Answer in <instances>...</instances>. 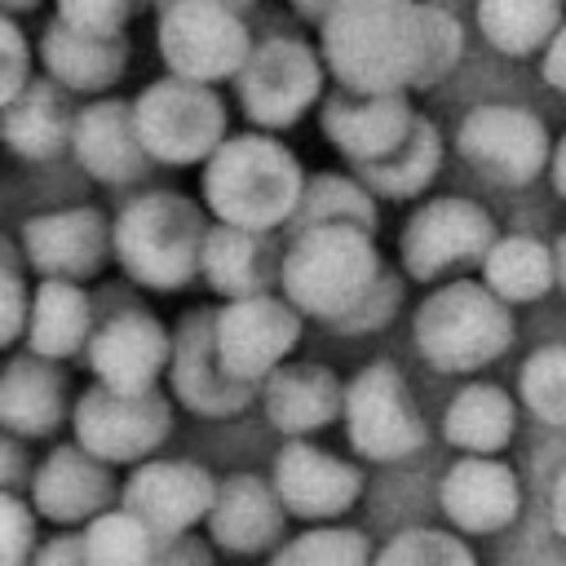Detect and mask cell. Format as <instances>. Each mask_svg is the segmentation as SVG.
Returning <instances> with one entry per match:
<instances>
[{
	"mask_svg": "<svg viewBox=\"0 0 566 566\" xmlns=\"http://www.w3.org/2000/svg\"><path fill=\"white\" fill-rule=\"evenodd\" d=\"M460 57V27L416 0H345L323 18V62L354 93L438 84Z\"/></svg>",
	"mask_w": 566,
	"mask_h": 566,
	"instance_id": "1",
	"label": "cell"
},
{
	"mask_svg": "<svg viewBox=\"0 0 566 566\" xmlns=\"http://www.w3.org/2000/svg\"><path fill=\"white\" fill-rule=\"evenodd\" d=\"M279 287L296 314L327 318L340 332H371L398 305V283L358 226H301L279 261Z\"/></svg>",
	"mask_w": 566,
	"mask_h": 566,
	"instance_id": "2",
	"label": "cell"
},
{
	"mask_svg": "<svg viewBox=\"0 0 566 566\" xmlns=\"http://www.w3.org/2000/svg\"><path fill=\"white\" fill-rule=\"evenodd\" d=\"M199 186L208 212L221 226L270 234L274 226L292 221L305 172L296 155L270 133H239L217 142V150L203 159Z\"/></svg>",
	"mask_w": 566,
	"mask_h": 566,
	"instance_id": "3",
	"label": "cell"
},
{
	"mask_svg": "<svg viewBox=\"0 0 566 566\" xmlns=\"http://www.w3.org/2000/svg\"><path fill=\"white\" fill-rule=\"evenodd\" d=\"M203 234H208V221L195 208V199L177 190H146L115 212L111 256L133 283L150 292H177L199 274Z\"/></svg>",
	"mask_w": 566,
	"mask_h": 566,
	"instance_id": "4",
	"label": "cell"
},
{
	"mask_svg": "<svg viewBox=\"0 0 566 566\" xmlns=\"http://www.w3.org/2000/svg\"><path fill=\"white\" fill-rule=\"evenodd\" d=\"M411 340L438 371H478L513 345V318L509 305L482 283L447 279L416 305Z\"/></svg>",
	"mask_w": 566,
	"mask_h": 566,
	"instance_id": "5",
	"label": "cell"
},
{
	"mask_svg": "<svg viewBox=\"0 0 566 566\" xmlns=\"http://www.w3.org/2000/svg\"><path fill=\"white\" fill-rule=\"evenodd\" d=\"M128 106H133L137 142L150 155V164H168V168L203 164L226 137V106L212 93V84L164 75L146 84Z\"/></svg>",
	"mask_w": 566,
	"mask_h": 566,
	"instance_id": "6",
	"label": "cell"
},
{
	"mask_svg": "<svg viewBox=\"0 0 566 566\" xmlns=\"http://www.w3.org/2000/svg\"><path fill=\"white\" fill-rule=\"evenodd\" d=\"M75 447L102 464H142L172 433V402L159 389H106L88 385L71 407Z\"/></svg>",
	"mask_w": 566,
	"mask_h": 566,
	"instance_id": "7",
	"label": "cell"
},
{
	"mask_svg": "<svg viewBox=\"0 0 566 566\" xmlns=\"http://www.w3.org/2000/svg\"><path fill=\"white\" fill-rule=\"evenodd\" d=\"M159 57L177 80L217 84L230 80L248 57V27L239 9L221 0H172L159 4Z\"/></svg>",
	"mask_w": 566,
	"mask_h": 566,
	"instance_id": "8",
	"label": "cell"
},
{
	"mask_svg": "<svg viewBox=\"0 0 566 566\" xmlns=\"http://www.w3.org/2000/svg\"><path fill=\"white\" fill-rule=\"evenodd\" d=\"M340 420L367 460H402L424 447V420L394 363H371L340 389Z\"/></svg>",
	"mask_w": 566,
	"mask_h": 566,
	"instance_id": "9",
	"label": "cell"
},
{
	"mask_svg": "<svg viewBox=\"0 0 566 566\" xmlns=\"http://www.w3.org/2000/svg\"><path fill=\"white\" fill-rule=\"evenodd\" d=\"M212 340H217V354L230 376L261 385L296 349L301 314L274 292L234 296L221 310H212Z\"/></svg>",
	"mask_w": 566,
	"mask_h": 566,
	"instance_id": "10",
	"label": "cell"
},
{
	"mask_svg": "<svg viewBox=\"0 0 566 566\" xmlns=\"http://www.w3.org/2000/svg\"><path fill=\"white\" fill-rule=\"evenodd\" d=\"M234 84H239V102L252 124L287 128L314 106L323 66H318L314 49H305L301 40L274 35V40L248 49L243 66L234 71Z\"/></svg>",
	"mask_w": 566,
	"mask_h": 566,
	"instance_id": "11",
	"label": "cell"
},
{
	"mask_svg": "<svg viewBox=\"0 0 566 566\" xmlns=\"http://www.w3.org/2000/svg\"><path fill=\"white\" fill-rule=\"evenodd\" d=\"M491 239H495V226H491L486 208L451 195V199H429L424 208H416L407 217L398 252H402V270L411 279L433 283L469 261H482Z\"/></svg>",
	"mask_w": 566,
	"mask_h": 566,
	"instance_id": "12",
	"label": "cell"
},
{
	"mask_svg": "<svg viewBox=\"0 0 566 566\" xmlns=\"http://www.w3.org/2000/svg\"><path fill=\"white\" fill-rule=\"evenodd\" d=\"M164 371H168L172 398L181 407H190L195 416H212V420L239 416L256 389L226 371L217 340H212V310L181 314L177 332H168V367Z\"/></svg>",
	"mask_w": 566,
	"mask_h": 566,
	"instance_id": "13",
	"label": "cell"
},
{
	"mask_svg": "<svg viewBox=\"0 0 566 566\" xmlns=\"http://www.w3.org/2000/svg\"><path fill=\"white\" fill-rule=\"evenodd\" d=\"M212 491H217V478L195 460H142L133 464L124 491L115 495H119V509H128L155 539H168L203 522Z\"/></svg>",
	"mask_w": 566,
	"mask_h": 566,
	"instance_id": "14",
	"label": "cell"
},
{
	"mask_svg": "<svg viewBox=\"0 0 566 566\" xmlns=\"http://www.w3.org/2000/svg\"><path fill=\"white\" fill-rule=\"evenodd\" d=\"M460 155L495 186H526L548 164V133L522 106H478L460 124Z\"/></svg>",
	"mask_w": 566,
	"mask_h": 566,
	"instance_id": "15",
	"label": "cell"
},
{
	"mask_svg": "<svg viewBox=\"0 0 566 566\" xmlns=\"http://www.w3.org/2000/svg\"><path fill=\"white\" fill-rule=\"evenodd\" d=\"M111 256V221L93 203L35 212L22 226V261L40 279H88Z\"/></svg>",
	"mask_w": 566,
	"mask_h": 566,
	"instance_id": "16",
	"label": "cell"
},
{
	"mask_svg": "<svg viewBox=\"0 0 566 566\" xmlns=\"http://www.w3.org/2000/svg\"><path fill=\"white\" fill-rule=\"evenodd\" d=\"M84 358L106 389H155L168 367V327L150 310H115L106 323H93Z\"/></svg>",
	"mask_w": 566,
	"mask_h": 566,
	"instance_id": "17",
	"label": "cell"
},
{
	"mask_svg": "<svg viewBox=\"0 0 566 566\" xmlns=\"http://www.w3.org/2000/svg\"><path fill=\"white\" fill-rule=\"evenodd\" d=\"M270 486H274L283 513H292L301 522H332V517H340L345 509L358 504L363 473L349 460H336V455L292 438L274 455Z\"/></svg>",
	"mask_w": 566,
	"mask_h": 566,
	"instance_id": "18",
	"label": "cell"
},
{
	"mask_svg": "<svg viewBox=\"0 0 566 566\" xmlns=\"http://www.w3.org/2000/svg\"><path fill=\"white\" fill-rule=\"evenodd\" d=\"M115 504L111 464L93 460L75 442L53 447L31 473V509L53 526H84L93 513Z\"/></svg>",
	"mask_w": 566,
	"mask_h": 566,
	"instance_id": "19",
	"label": "cell"
},
{
	"mask_svg": "<svg viewBox=\"0 0 566 566\" xmlns=\"http://www.w3.org/2000/svg\"><path fill=\"white\" fill-rule=\"evenodd\" d=\"M66 150L102 186H133L150 168V155L142 150L137 128H133V106L119 97H102V102L80 106L71 119Z\"/></svg>",
	"mask_w": 566,
	"mask_h": 566,
	"instance_id": "20",
	"label": "cell"
},
{
	"mask_svg": "<svg viewBox=\"0 0 566 566\" xmlns=\"http://www.w3.org/2000/svg\"><path fill=\"white\" fill-rule=\"evenodd\" d=\"M442 513L460 535H491L504 531L522 509L517 473L495 455H460L442 473Z\"/></svg>",
	"mask_w": 566,
	"mask_h": 566,
	"instance_id": "21",
	"label": "cell"
},
{
	"mask_svg": "<svg viewBox=\"0 0 566 566\" xmlns=\"http://www.w3.org/2000/svg\"><path fill=\"white\" fill-rule=\"evenodd\" d=\"M283 504L274 495V486L256 473H234L226 482H217L212 491V504L203 513V526H208V539L226 553H239V557H252L270 544H279L283 535Z\"/></svg>",
	"mask_w": 566,
	"mask_h": 566,
	"instance_id": "22",
	"label": "cell"
},
{
	"mask_svg": "<svg viewBox=\"0 0 566 566\" xmlns=\"http://www.w3.org/2000/svg\"><path fill=\"white\" fill-rule=\"evenodd\" d=\"M416 124V111L402 102V93H354L323 106V128L332 146L358 168L385 159Z\"/></svg>",
	"mask_w": 566,
	"mask_h": 566,
	"instance_id": "23",
	"label": "cell"
},
{
	"mask_svg": "<svg viewBox=\"0 0 566 566\" xmlns=\"http://www.w3.org/2000/svg\"><path fill=\"white\" fill-rule=\"evenodd\" d=\"M66 420V376L40 354H13L0 367V429L13 438H49Z\"/></svg>",
	"mask_w": 566,
	"mask_h": 566,
	"instance_id": "24",
	"label": "cell"
},
{
	"mask_svg": "<svg viewBox=\"0 0 566 566\" xmlns=\"http://www.w3.org/2000/svg\"><path fill=\"white\" fill-rule=\"evenodd\" d=\"M340 389L345 385L318 363H279L261 380V407L279 433L305 438L340 416Z\"/></svg>",
	"mask_w": 566,
	"mask_h": 566,
	"instance_id": "25",
	"label": "cell"
},
{
	"mask_svg": "<svg viewBox=\"0 0 566 566\" xmlns=\"http://www.w3.org/2000/svg\"><path fill=\"white\" fill-rule=\"evenodd\" d=\"M128 44L124 35H84L57 18L40 31V66L62 93H102L124 75Z\"/></svg>",
	"mask_w": 566,
	"mask_h": 566,
	"instance_id": "26",
	"label": "cell"
},
{
	"mask_svg": "<svg viewBox=\"0 0 566 566\" xmlns=\"http://www.w3.org/2000/svg\"><path fill=\"white\" fill-rule=\"evenodd\" d=\"M93 332V301L80 283L71 279H40L27 296V349L49 358V363H66L75 354H84Z\"/></svg>",
	"mask_w": 566,
	"mask_h": 566,
	"instance_id": "27",
	"label": "cell"
},
{
	"mask_svg": "<svg viewBox=\"0 0 566 566\" xmlns=\"http://www.w3.org/2000/svg\"><path fill=\"white\" fill-rule=\"evenodd\" d=\"M71 119L75 115L53 80H27L22 93L0 111V142L27 164H44L66 150Z\"/></svg>",
	"mask_w": 566,
	"mask_h": 566,
	"instance_id": "28",
	"label": "cell"
},
{
	"mask_svg": "<svg viewBox=\"0 0 566 566\" xmlns=\"http://www.w3.org/2000/svg\"><path fill=\"white\" fill-rule=\"evenodd\" d=\"M517 429V407L495 385H464L442 411V438L464 455H500Z\"/></svg>",
	"mask_w": 566,
	"mask_h": 566,
	"instance_id": "29",
	"label": "cell"
},
{
	"mask_svg": "<svg viewBox=\"0 0 566 566\" xmlns=\"http://www.w3.org/2000/svg\"><path fill=\"white\" fill-rule=\"evenodd\" d=\"M199 274L208 279V287L226 301L234 296H252L270 287V252H265V234L256 230H239V226H208L203 234V252H199Z\"/></svg>",
	"mask_w": 566,
	"mask_h": 566,
	"instance_id": "30",
	"label": "cell"
},
{
	"mask_svg": "<svg viewBox=\"0 0 566 566\" xmlns=\"http://www.w3.org/2000/svg\"><path fill=\"white\" fill-rule=\"evenodd\" d=\"M482 287L495 292L504 305L539 301L553 287V248L535 234H500L482 252Z\"/></svg>",
	"mask_w": 566,
	"mask_h": 566,
	"instance_id": "31",
	"label": "cell"
},
{
	"mask_svg": "<svg viewBox=\"0 0 566 566\" xmlns=\"http://www.w3.org/2000/svg\"><path fill=\"white\" fill-rule=\"evenodd\" d=\"M438 164H442V137H438V128H433L429 119H420V115H416L411 133H407V137H402L385 159H376V164L358 168L354 177H358L371 195L411 199V195H420V190L433 181Z\"/></svg>",
	"mask_w": 566,
	"mask_h": 566,
	"instance_id": "32",
	"label": "cell"
},
{
	"mask_svg": "<svg viewBox=\"0 0 566 566\" xmlns=\"http://www.w3.org/2000/svg\"><path fill=\"white\" fill-rule=\"evenodd\" d=\"M562 22V0H478V27L500 53H531L548 44Z\"/></svg>",
	"mask_w": 566,
	"mask_h": 566,
	"instance_id": "33",
	"label": "cell"
},
{
	"mask_svg": "<svg viewBox=\"0 0 566 566\" xmlns=\"http://www.w3.org/2000/svg\"><path fill=\"white\" fill-rule=\"evenodd\" d=\"M305 226H358V230H376V195L345 172H318L305 177L296 212Z\"/></svg>",
	"mask_w": 566,
	"mask_h": 566,
	"instance_id": "34",
	"label": "cell"
},
{
	"mask_svg": "<svg viewBox=\"0 0 566 566\" xmlns=\"http://www.w3.org/2000/svg\"><path fill=\"white\" fill-rule=\"evenodd\" d=\"M155 544L159 539L119 504L93 513L80 531V553L88 566H150Z\"/></svg>",
	"mask_w": 566,
	"mask_h": 566,
	"instance_id": "35",
	"label": "cell"
},
{
	"mask_svg": "<svg viewBox=\"0 0 566 566\" xmlns=\"http://www.w3.org/2000/svg\"><path fill=\"white\" fill-rule=\"evenodd\" d=\"M270 566H371V544L349 526L318 522L314 531L292 535Z\"/></svg>",
	"mask_w": 566,
	"mask_h": 566,
	"instance_id": "36",
	"label": "cell"
},
{
	"mask_svg": "<svg viewBox=\"0 0 566 566\" xmlns=\"http://www.w3.org/2000/svg\"><path fill=\"white\" fill-rule=\"evenodd\" d=\"M371 566H478V557L455 531L407 526L380 553H371Z\"/></svg>",
	"mask_w": 566,
	"mask_h": 566,
	"instance_id": "37",
	"label": "cell"
},
{
	"mask_svg": "<svg viewBox=\"0 0 566 566\" xmlns=\"http://www.w3.org/2000/svg\"><path fill=\"white\" fill-rule=\"evenodd\" d=\"M522 402L548 424H566V345H539L517 371Z\"/></svg>",
	"mask_w": 566,
	"mask_h": 566,
	"instance_id": "38",
	"label": "cell"
},
{
	"mask_svg": "<svg viewBox=\"0 0 566 566\" xmlns=\"http://www.w3.org/2000/svg\"><path fill=\"white\" fill-rule=\"evenodd\" d=\"M27 274H22V248L0 234V354L22 336V323H27Z\"/></svg>",
	"mask_w": 566,
	"mask_h": 566,
	"instance_id": "39",
	"label": "cell"
},
{
	"mask_svg": "<svg viewBox=\"0 0 566 566\" xmlns=\"http://www.w3.org/2000/svg\"><path fill=\"white\" fill-rule=\"evenodd\" d=\"M35 544V509L18 491H0V566H31Z\"/></svg>",
	"mask_w": 566,
	"mask_h": 566,
	"instance_id": "40",
	"label": "cell"
},
{
	"mask_svg": "<svg viewBox=\"0 0 566 566\" xmlns=\"http://www.w3.org/2000/svg\"><path fill=\"white\" fill-rule=\"evenodd\" d=\"M57 22L84 35H124L128 0H57Z\"/></svg>",
	"mask_w": 566,
	"mask_h": 566,
	"instance_id": "41",
	"label": "cell"
},
{
	"mask_svg": "<svg viewBox=\"0 0 566 566\" xmlns=\"http://www.w3.org/2000/svg\"><path fill=\"white\" fill-rule=\"evenodd\" d=\"M27 80H31V44L18 31V22L0 13V111L22 93Z\"/></svg>",
	"mask_w": 566,
	"mask_h": 566,
	"instance_id": "42",
	"label": "cell"
},
{
	"mask_svg": "<svg viewBox=\"0 0 566 566\" xmlns=\"http://www.w3.org/2000/svg\"><path fill=\"white\" fill-rule=\"evenodd\" d=\"M150 566H217V562H212V548L186 531V535H168V539H159Z\"/></svg>",
	"mask_w": 566,
	"mask_h": 566,
	"instance_id": "43",
	"label": "cell"
},
{
	"mask_svg": "<svg viewBox=\"0 0 566 566\" xmlns=\"http://www.w3.org/2000/svg\"><path fill=\"white\" fill-rule=\"evenodd\" d=\"M31 566H88L80 553V535H53L44 544H35Z\"/></svg>",
	"mask_w": 566,
	"mask_h": 566,
	"instance_id": "44",
	"label": "cell"
},
{
	"mask_svg": "<svg viewBox=\"0 0 566 566\" xmlns=\"http://www.w3.org/2000/svg\"><path fill=\"white\" fill-rule=\"evenodd\" d=\"M22 478H27V455H22L18 438L0 429V491H13Z\"/></svg>",
	"mask_w": 566,
	"mask_h": 566,
	"instance_id": "45",
	"label": "cell"
},
{
	"mask_svg": "<svg viewBox=\"0 0 566 566\" xmlns=\"http://www.w3.org/2000/svg\"><path fill=\"white\" fill-rule=\"evenodd\" d=\"M544 80L553 88L566 93V22H557V31L548 35V53H544Z\"/></svg>",
	"mask_w": 566,
	"mask_h": 566,
	"instance_id": "46",
	"label": "cell"
},
{
	"mask_svg": "<svg viewBox=\"0 0 566 566\" xmlns=\"http://www.w3.org/2000/svg\"><path fill=\"white\" fill-rule=\"evenodd\" d=\"M548 517H553V531L566 539V469L557 473L553 482V495H548Z\"/></svg>",
	"mask_w": 566,
	"mask_h": 566,
	"instance_id": "47",
	"label": "cell"
},
{
	"mask_svg": "<svg viewBox=\"0 0 566 566\" xmlns=\"http://www.w3.org/2000/svg\"><path fill=\"white\" fill-rule=\"evenodd\" d=\"M544 168H548V177H553V190L566 199V137H562L557 146H548V164H544Z\"/></svg>",
	"mask_w": 566,
	"mask_h": 566,
	"instance_id": "48",
	"label": "cell"
},
{
	"mask_svg": "<svg viewBox=\"0 0 566 566\" xmlns=\"http://www.w3.org/2000/svg\"><path fill=\"white\" fill-rule=\"evenodd\" d=\"M553 287H566V230L553 243Z\"/></svg>",
	"mask_w": 566,
	"mask_h": 566,
	"instance_id": "49",
	"label": "cell"
},
{
	"mask_svg": "<svg viewBox=\"0 0 566 566\" xmlns=\"http://www.w3.org/2000/svg\"><path fill=\"white\" fill-rule=\"evenodd\" d=\"M345 0H296V9L305 13V18H327L332 9H340Z\"/></svg>",
	"mask_w": 566,
	"mask_h": 566,
	"instance_id": "50",
	"label": "cell"
},
{
	"mask_svg": "<svg viewBox=\"0 0 566 566\" xmlns=\"http://www.w3.org/2000/svg\"><path fill=\"white\" fill-rule=\"evenodd\" d=\"M40 0H0V13H9V18H18V13H31Z\"/></svg>",
	"mask_w": 566,
	"mask_h": 566,
	"instance_id": "51",
	"label": "cell"
},
{
	"mask_svg": "<svg viewBox=\"0 0 566 566\" xmlns=\"http://www.w3.org/2000/svg\"><path fill=\"white\" fill-rule=\"evenodd\" d=\"M526 566H566V562H557V557H535V562H526Z\"/></svg>",
	"mask_w": 566,
	"mask_h": 566,
	"instance_id": "52",
	"label": "cell"
},
{
	"mask_svg": "<svg viewBox=\"0 0 566 566\" xmlns=\"http://www.w3.org/2000/svg\"><path fill=\"white\" fill-rule=\"evenodd\" d=\"M159 4H172V0H159ZM221 4H230V9H243L248 0H221Z\"/></svg>",
	"mask_w": 566,
	"mask_h": 566,
	"instance_id": "53",
	"label": "cell"
}]
</instances>
